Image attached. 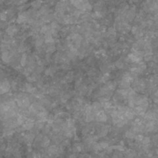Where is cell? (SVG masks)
I'll list each match as a JSON object with an SVG mask.
<instances>
[{"label":"cell","mask_w":158,"mask_h":158,"mask_svg":"<svg viewBox=\"0 0 158 158\" xmlns=\"http://www.w3.org/2000/svg\"><path fill=\"white\" fill-rule=\"evenodd\" d=\"M96 120L97 121H102L105 122L107 121V116L103 111H99L96 114Z\"/></svg>","instance_id":"1"},{"label":"cell","mask_w":158,"mask_h":158,"mask_svg":"<svg viewBox=\"0 0 158 158\" xmlns=\"http://www.w3.org/2000/svg\"><path fill=\"white\" fill-rule=\"evenodd\" d=\"M9 88H10V86H9V84L7 81H3V82H1V94H3L4 93L8 92L9 90Z\"/></svg>","instance_id":"2"},{"label":"cell","mask_w":158,"mask_h":158,"mask_svg":"<svg viewBox=\"0 0 158 158\" xmlns=\"http://www.w3.org/2000/svg\"><path fill=\"white\" fill-rule=\"evenodd\" d=\"M17 31V28L15 27V26H9L7 29V32L9 36H12L14 35L15 32Z\"/></svg>","instance_id":"3"},{"label":"cell","mask_w":158,"mask_h":158,"mask_svg":"<svg viewBox=\"0 0 158 158\" xmlns=\"http://www.w3.org/2000/svg\"><path fill=\"white\" fill-rule=\"evenodd\" d=\"M34 126V123H33V121L32 119H27L25 122V124H24V129H26V130H30Z\"/></svg>","instance_id":"4"},{"label":"cell","mask_w":158,"mask_h":158,"mask_svg":"<svg viewBox=\"0 0 158 158\" xmlns=\"http://www.w3.org/2000/svg\"><path fill=\"white\" fill-rule=\"evenodd\" d=\"M37 117L40 121H45L47 119V113L46 112H41L38 114Z\"/></svg>","instance_id":"5"},{"label":"cell","mask_w":158,"mask_h":158,"mask_svg":"<svg viewBox=\"0 0 158 158\" xmlns=\"http://www.w3.org/2000/svg\"><path fill=\"white\" fill-rule=\"evenodd\" d=\"M1 58H2V60L4 62H8L10 59V57L9 55V52L7 51H5L2 53V55H1Z\"/></svg>","instance_id":"6"},{"label":"cell","mask_w":158,"mask_h":158,"mask_svg":"<svg viewBox=\"0 0 158 158\" xmlns=\"http://www.w3.org/2000/svg\"><path fill=\"white\" fill-rule=\"evenodd\" d=\"M134 113L133 111H132L131 110L127 109L125 111V116L127 119H131L134 117Z\"/></svg>","instance_id":"7"},{"label":"cell","mask_w":158,"mask_h":158,"mask_svg":"<svg viewBox=\"0 0 158 158\" xmlns=\"http://www.w3.org/2000/svg\"><path fill=\"white\" fill-rule=\"evenodd\" d=\"M144 60L146 61H150L153 59V53H146L144 55Z\"/></svg>","instance_id":"8"},{"label":"cell","mask_w":158,"mask_h":158,"mask_svg":"<svg viewBox=\"0 0 158 158\" xmlns=\"http://www.w3.org/2000/svg\"><path fill=\"white\" fill-rule=\"evenodd\" d=\"M26 53H23V55H22V57H21V65L22 66H24L26 65Z\"/></svg>","instance_id":"9"},{"label":"cell","mask_w":158,"mask_h":158,"mask_svg":"<svg viewBox=\"0 0 158 158\" xmlns=\"http://www.w3.org/2000/svg\"><path fill=\"white\" fill-rule=\"evenodd\" d=\"M142 142L144 145H147L150 142V138L147 136L144 137L143 140H142Z\"/></svg>","instance_id":"10"},{"label":"cell","mask_w":158,"mask_h":158,"mask_svg":"<svg viewBox=\"0 0 158 158\" xmlns=\"http://www.w3.org/2000/svg\"><path fill=\"white\" fill-rule=\"evenodd\" d=\"M125 136H126V137H127V138H135L134 134L132 133V132H131V131H127V132H126Z\"/></svg>","instance_id":"11"},{"label":"cell","mask_w":158,"mask_h":158,"mask_svg":"<svg viewBox=\"0 0 158 158\" xmlns=\"http://www.w3.org/2000/svg\"><path fill=\"white\" fill-rule=\"evenodd\" d=\"M116 67L119 69H121L123 67V63L121 60H119L116 62Z\"/></svg>","instance_id":"12"},{"label":"cell","mask_w":158,"mask_h":158,"mask_svg":"<svg viewBox=\"0 0 158 158\" xmlns=\"http://www.w3.org/2000/svg\"><path fill=\"white\" fill-rule=\"evenodd\" d=\"M49 140L48 138L46 137V138H44V140H43V145L44 146H47L49 144Z\"/></svg>","instance_id":"13"},{"label":"cell","mask_w":158,"mask_h":158,"mask_svg":"<svg viewBox=\"0 0 158 158\" xmlns=\"http://www.w3.org/2000/svg\"><path fill=\"white\" fill-rule=\"evenodd\" d=\"M100 145H101V147L102 149H105V148H108L109 145H108V143H106V142H101L100 144Z\"/></svg>","instance_id":"14"},{"label":"cell","mask_w":158,"mask_h":158,"mask_svg":"<svg viewBox=\"0 0 158 158\" xmlns=\"http://www.w3.org/2000/svg\"><path fill=\"white\" fill-rule=\"evenodd\" d=\"M135 138H136V140H138V141L142 142V140H143V138H144V136H142V135L139 134V135H138V136H136L135 137Z\"/></svg>","instance_id":"15"},{"label":"cell","mask_w":158,"mask_h":158,"mask_svg":"<svg viewBox=\"0 0 158 158\" xmlns=\"http://www.w3.org/2000/svg\"><path fill=\"white\" fill-rule=\"evenodd\" d=\"M42 42H43V40H42L41 38H38L37 40H36V46H41V45L42 44Z\"/></svg>","instance_id":"16"},{"label":"cell","mask_w":158,"mask_h":158,"mask_svg":"<svg viewBox=\"0 0 158 158\" xmlns=\"http://www.w3.org/2000/svg\"><path fill=\"white\" fill-rule=\"evenodd\" d=\"M54 50H55V46H50L48 48V51H49V52H53Z\"/></svg>","instance_id":"17"},{"label":"cell","mask_w":158,"mask_h":158,"mask_svg":"<svg viewBox=\"0 0 158 158\" xmlns=\"http://www.w3.org/2000/svg\"><path fill=\"white\" fill-rule=\"evenodd\" d=\"M7 19V16L6 14H5L4 13H2L1 14V19L2 20V21H5Z\"/></svg>","instance_id":"18"},{"label":"cell","mask_w":158,"mask_h":158,"mask_svg":"<svg viewBox=\"0 0 158 158\" xmlns=\"http://www.w3.org/2000/svg\"><path fill=\"white\" fill-rule=\"evenodd\" d=\"M41 1H34V2L32 3V4L33 5L34 7H38L40 5Z\"/></svg>","instance_id":"19"},{"label":"cell","mask_w":158,"mask_h":158,"mask_svg":"<svg viewBox=\"0 0 158 158\" xmlns=\"http://www.w3.org/2000/svg\"><path fill=\"white\" fill-rule=\"evenodd\" d=\"M28 80L29 82H33V81H35L36 79H35V77H34V76H30V77L28 78Z\"/></svg>","instance_id":"20"},{"label":"cell","mask_w":158,"mask_h":158,"mask_svg":"<svg viewBox=\"0 0 158 158\" xmlns=\"http://www.w3.org/2000/svg\"></svg>","instance_id":"21"}]
</instances>
